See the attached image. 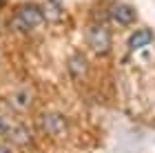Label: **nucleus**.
I'll return each instance as SVG.
<instances>
[{"instance_id": "nucleus-6", "label": "nucleus", "mask_w": 155, "mask_h": 153, "mask_svg": "<svg viewBox=\"0 0 155 153\" xmlns=\"http://www.w3.org/2000/svg\"><path fill=\"white\" fill-rule=\"evenodd\" d=\"M9 142L16 144V147H31L33 135L27 127H13L11 133H9Z\"/></svg>"}, {"instance_id": "nucleus-9", "label": "nucleus", "mask_w": 155, "mask_h": 153, "mask_svg": "<svg viewBox=\"0 0 155 153\" xmlns=\"http://www.w3.org/2000/svg\"><path fill=\"white\" fill-rule=\"evenodd\" d=\"M31 104V93L29 91H16L11 95V107L16 111H25Z\"/></svg>"}, {"instance_id": "nucleus-3", "label": "nucleus", "mask_w": 155, "mask_h": 153, "mask_svg": "<svg viewBox=\"0 0 155 153\" xmlns=\"http://www.w3.org/2000/svg\"><path fill=\"white\" fill-rule=\"evenodd\" d=\"M40 129L45 131L47 135H53V138H60L67 133L69 124L64 120V115L60 113V111H45V113L40 115Z\"/></svg>"}, {"instance_id": "nucleus-8", "label": "nucleus", "mask_w": 155, "mask_h": 153, "mask_svg": "<svg viewBox=\"0 0 155 153\" xmlns=\"http://www.w3.org/2000/svg\"><path fill=\"white\" fill-rule=\"evenodd\" d=\"M42 9H45V18H47V22H60V20H62V7H60L58 2L49 0V2L42 5Z\"/></svg>"}, {"instance_id": "nucleus-2", "label": "nucleus", "mask_w": 155, "mask_h": 153, "mask_svg": "<svg viewBox=\"0 0 155 153\" xmlns=\"http://www.w3.org/2000/svg\"><path fill=\"white\" fill-rule=\"evenodd\" d=\"M87 45L95 55H107L111 51V31L102 25H93L87 29Z\"/></svg>"}, {"instance_id": "nucleus-7", "label": "nucleus", "mask_w": 155, "mask_h": 153, "mask_svg": "<svg viewBox=\"0 0 155 153\" xmlns=\"http://www.w3.org/2000/svg\"><path fill=\"white\" fill-rule=\"evenodd\" d=\"M153 42V31L151 29H137L129 38V49H142V47Z\"/></svg>"}, {"instance_id": "nucleus-10", "label": "nucleus", "mask_w": 155, "mask_h": 153, "mask_svg": "<svg viewBox=\"0 0 155 153\" xmlns=\"http://www.w3.org/2000/svg\"><path fill=\"white\" fill-rule=\"evenodd\" d=\"M11 122L7 120L5 115H0V138H9V133H11Z\"/></svg>"}, {"instance_id": "nucleus-5", "label": "nucleus", "mask_w": 155, "mask_h": 153, "mask_svg": "<svg viewBox=\"0 0 155 153\" xmlns=\"http://www.w3.org/2000/svg\"><path fill=\"white\" fill-rule=\"evenodd\" d=\"M69 71H71L73 78H84V75L89 73V62L84 58L82 53H71L69 55Z\"/></svg>"}, {"instance_id": "nucleus-12", "label": "nucleus", "mask_w": 155, "mask_h": 153, "mask_svg": "<svg viewBox=\"0 0 155 153\" xmlns=\"http://www.w3.org/2000/svg\"><path fill=\"white\" fill-rule=\"evenodd\" d=\"M2 5H5V0H0V7H2Z\"/></svg>"}, {"instance_id": "nucleus-1", "label": "nucleus", "mask_w": 155, "mask_h": 153, "mask_svg": "<svg viewBox=\"0 0 155 153\" xmlns=\"http://www.w3.org/2000/svg\"><path fill=\"white\" fill-rule=\"evenodd\" d=\"M45 22H47V18H45V9H42V5L25 2V5H20L18 11L11 16L9 27L16 33H31V31L40 29Z\"/></svg>"}, {"instance_id": "nucleus-11", "label": "nucleus", "mask_w": 155, "mask_h": 153, "mask_svg": "<svg viewBox=\"0 0 155 153\" xmlns=\"http://www.w3.org/2000/svg\"><path fill=\"white\" fill-rule=\"evenodd\" d=\"M0 153H13L11 151V144H0Z\"/></svg>"}, {"instance_id": "nucleus-4", "label": "nucleus", "mask_w": 155, "mask_h": 153, "mask_svg": "<svg viewBox=\"0 0 155 153\" xmlns=\"http://www.w3.org/2000/svg\"><path fill=\"white\" fill-rule=\"evenodd\" d=\"M109 16H111V20H113L115 25H120V27H129V25L135 22L137 13H135V9H133L129 2H115V5L109 9Z\"/></svg>"}]
</instances>
